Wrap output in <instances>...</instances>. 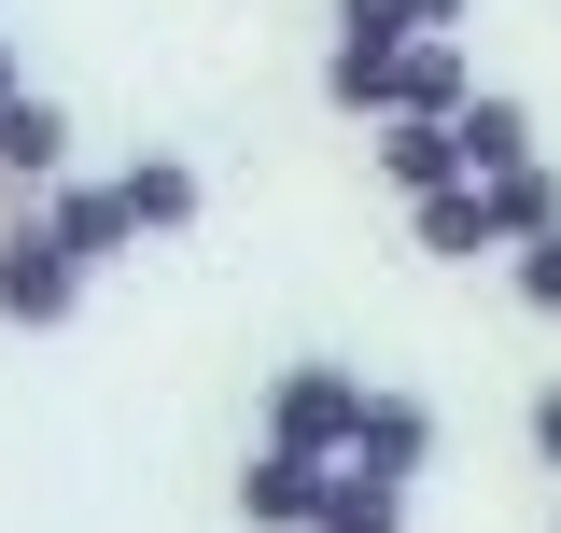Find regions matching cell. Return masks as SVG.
<instances>
[{
    "label": "cell",
    "instance_id": "5",
    "mask_svg": "<svg viewBox=\"0 0 561 533\" xmlns=\"http://www.w3.org/2000/svg\"><path fill=\"white\" fill-rule=\"evenodd\" d=\"M43 225H57L70 253H84V281H113V266L140 253V225H127V197H113V169H70L57 197H43Z\"/></svg>",
    "mask_w": 561,
    "mask_h": 533
},
{
    "label": "cell",
    "instance_id": "10",
    "mask_svg": "<svg viewBox=\"0 0 561 533\" xmlns=\"http://www.w3.org/2000/svg\"><path fill=\"white\" fill-rule=\"evenodd\" d=\"M408 477H379V464H323V506H309V533H408Z\"/></svg>",
    "mask_w": 561,
    "mask_h": 533
},
{
    "label": "cell",
    "instance_id": "9",
    "mask_svg": "<svg viewBox=\"0 0 561 533\" xmlns=\"http://www.w3.org/2000/svg\"><path fill=\"white\" fill-rule=\"evenodd\" d=\"M408 239H421L435 266H505V225H491L478 183H435V197H408Z\"/></svg>",
    "mask_w": 561,
    "mask_h": 533
},
{
    "label": "cell",
    "instance_id": "8",
    "mask_svg": "<svg viewBox=\"0 0 561 533\" xmlns=\"http://www.w3.org/2000/svg\"><path fill=\"white\" fill-rule=\"evenodd\" d=\"M113 197H127L140 239H183V225L210 211V169H197V155H127V169H113Z\"/></svg>",
    "mask_w": 561,
    "mask_h": 533
},
{
    "label": "cell",
    "instance_id": "13",
    "mask_svg": "<svg viewBox=\"0 0 561 533\" xmlns=\"http://www.w3.org/2000/svg\"><path fill=\"white\" fill-rule=\"evenodd\" d=\"M505 295H519L534 324H561V225H548V239H519V253H505Z\"/></svg>",
    "mask_w": 561,
    "mask_h": 533
},
{
    "label": "cell",
    "instance_id": "14",
    "mask_svg": "<svg viewBox=\"0 0 561 533\" xmlns=\"http://www.w3.org/2000/svg\"><path fill=\"white\" fill-rule=\"evenodd\" d=\"M534 464L561 477V379H548V394H534Z\"/></svg>",
    "mask_w": 561,
    "mask_h": 533
},
{
    "label": "cell",
    "instance_id": "15",
    "mask_svg": "<svg viewBox=\"0 0 561 533\" xmlns=\"http://www.w3.org/2000/svg\"><path fill=\"white\" fill-rule=\"evenodd\" d=\"M14 84H28V57H14V29H0V99H14Z\"/></svg>",
    "mask_w": 561,
    "mask_h": 533
},
{
    "label": "cell",
    "instance_id": "11",
    "mask_svg": "<svg viewBox=\"0 0 561 533\" xmlns=\"http://www.w3.org/2000/svg\"><path fill=\"white\" fill-rule=\"evenodd\" d=\"M449 127H463V169H478V183H491V169H534V155H548V140H534V99H505V84H478Z\"/></svg>",
    "mask_w": 561,
    "mask_h": 533
},
{
    "label": "cell",
    "instance_id": "1",
    "mask_svg": "<svg viewBox=\"0 0 561 533\" xmlns=\"http://www.w3.org/2000/svg\"><path fill=\"white\" fill-rule=\"evenodd\" d=\"M323 99L351 127H393V113H463L478 99V57L463 43H408V57H323Z\"/></svg>",
    "mask_w": 561,
    "mask_h": 533
},
{
    "label": "cell",
    "instance_id": "7",
    "mask_svg": "<svg viewBox=\"0 0 561 533\" xmlns=\"http://www.w3.org/2000/svg\"><path fill=\"white\" fill-rule=\"evenodd\" d=\"M379 183H393V211L435 197V183H478V169H463V127H449V113H393V127H379Z\"/></svg>",
    "mask_w": 561,
    "mask_h": 533
},
{
    "label": "cell",
    "instance_id": "3",
    "mask_svg": "<svg viewBox=\"0 0 561 533\" xmlns=\"http://www.w3.org/2000/svg\"><path fill=\"white\" fill-rule=\"evenodd\" d=\"M84 309V253H70L43 211H0V324L14 337H57Z\"/></svg>",
    "mask_w": 561,
    "mask_h": 533
},
{
    "label": "cell",
    "instance_id": "12",
    "mask_svg": "<svg viewBox=\"0 0 561 533\" xmlns=\"http://www.w3.org/2000/svg\"><path fill=\"white\" fill-rule=\"evenodd\" d=\"M351 464H379V477H435V407L421 394H393V379H379V421H365V450H351Z\"/></svg>",
    "mask_w": 561,
    "mask_h": 533
},
{
    "label": "cell",
    "instance_id": "4",
    "mask_svg": "<svg viewBox=\"0 0 561 533\" xmlns=\"http://www.w3.org/2000/svg\"><path fill=\"white\" fill-rule=\"evenodd\" d=\"M57 183H70V99L14 84V99H0V211H43Z\"/></svg>",
    "mask_w": 561,
    "mask_h": 533
},
{
    "label": "cell",
    "instance_id": "2",
    "mask_svg": "<svg viewBox=\"0 0 561 533\" xmlns=\"http://www.w3.org/2000/svg\"><path fill=\"white\" fill-rule=\"evenodd\" d=\"M365 421H379V379H351V365H323V351H295L267 394H253V435L323 450V464H351V450H365Z\"/></svg>",
    "mask_w": 561,
    "mask_h": 533
},
{
    "label": "cell",
    "instance_id": "6",
    "mask_svg": "<svg viewBox=\"0 0 561 533\" xmlns=\"http://www.w3.org/2000/svg\"><path fill=\"white\" fill-rule=\"evenodd\" d=\"M309 506H323V450L253 435V464H239V520H253V533H309Z\"/></svg>",
    "mask_w": 561,
    "mask_h": 533
}]
</instances>
